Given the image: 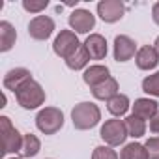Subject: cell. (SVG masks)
I'll return each mask as SVG.
<instances>
[{"label": "cell", "instance_id": "6da1fadb", "mask_svg": "<svg viewBox=\"0 0 159 159\" xmlns=\"http://www.w3.org/2000/svg\"><path fill=\"white\" fill-rule=\"evenodd\" d=\"M71 122L77 131H88L101 122V111L94 101H81L71 109Z\"/></svg>", "mask_w": 159, "mask_h": 159}, {"label": "cell", "instance_id": "7a4b0ae2", "mask_svg": "<svg viewBox=\"0 0 159 159\" xmlns=\"http://www.w3.org/2000/svg\"><path fill=\"white\" fill-rule=\"evenodd\" d=\"M15 99L17 103L26 109V111H34V109H39L43 103H45V90L43 86L32 77L30 81H26L21 88L15 90Z\"/></svg>", "mask_w": 159, "mask_h": 159}, {"label": "cell", "instance_id": "3957f363", "mask_svg": "<svg viewBox=\"0 0 159 159\" xmlns=\"http://www.w3.org/2000/svg\"><path fill=\"white\" fill-rule=\"evenodd\" d=\"M36 127L43 135H54L64 127V112L58 107H43L36 114Z\"/></svg>", "mask_w": 159, "mask_h": 159}, {"label": "cell", "instance_id": "277c9868", "mask_svg": "<svg viewBox=\"0 0 159 159\" xmlns=\"http://www.w3.org/2000/svg\"><path fill=\"white\" fill-rule=\"evenodd\" d=\"M0 135H2V153H19L23 144V135L11 124L8 116H0Z\"/></svg>", "mask_w": 159, "mask_h": 159}, {"label": "cell", "instance_id": "5b68a950", "mask_svg": "<svg viewBox=\"0 0 159 159\" xmlns=\"http://www.w3.org/2000/svg\"><path fill=\"white\" fill-rule=\"evenodd\" d=\"M99 137L103 139V142H105L107 146H112V148H114V146H122L129 135H127V129H125L124 120H120V118H111V120H105V124L101 125Z\"/></svg>", "mask_w": 159, "mask_h": 159}, {"label": "cell", "instance_id": "8992f818", "mask_svg": "<svg viewBox=\"0 0 159 159\" xmlns=\"http://www.w3.org/2000/svg\"><path fill=\"white\" fill-rule=\"evenodd\" d=\"M79 47H81V41H79V38H77V34L73 30H60V34L52 41L54 54L64 58V60H67Z\"/></svg>", "mask_w": 159, "mask_h": 159}, {"label": "cell", "instance_id": "52a82bcc", "mask_svg": "<svg viewBox=\"0 0 159 159\" xmlns=\"http://www.w3.org/2000/svg\"><path fill=\"white\" fill-rule=\"evenodd\" d=\"M56 25L54 19L49 15H36L30 23H28V36L36 41H45L52 36Z\"/></svg>", "mask_w": 159, "mask_h": 159}, {"label": "cell", "instance_id": "ba28073f", "mask_svg": "<svg viewBox=\"0 0 159 159\" xmlns=\"http://www.w3.org/2000/svg\"><path fill=\"white\" fill-rule=\"evenodd\" d=\"M67 23H69V28L75 32V34H88L90 30H94L96 26V15L88 10H73L67 17Z\"/></svg>", "mask_w": 159, "mask_h": 159}, {"label": "cell", "instance_id": "9c48e42d", "mask_svg": "<svg viewBox=\"0 0 159 159\" xmlns=\"http://www.w3.org/2000/svg\"><path fill=\"white\" fill-rule=\"evenodd\" d=\"M98 15L103 23H118L125 15V6L122 0H101L98 4Z\"/></svg>", "mask_w": 159, "mask_h": 159}, {"label": "cell", "instance_id": "30bf717a", "mask_svg": "<svg viewBox=\"0 0 159 159\" xmlns=\"http://www.w3.org/2000/svg\"><path fill=\"white\" fill-rule=\"evenodd\" d=\"M137 43L133 38L125 36V34H120L114 38V45H112V54H114V60L116 62H127L131 58H135L137 54Z\"/></svg>", "mask_w": 159, "mask_h": 159}, {"label": "cell", "instance_id": "8fae6325", "mask_svg": "<svg viewBox=\"0 0 159 159\" xmlns=\"http://www.w3.org/2000/svg\"><path fill=\"white\" fill-rule=\"evenodd\" d=\"M157 112H159V103L155 99H150V98H139L131 105V114L142 118L144 122L146 120H153Z\"/></svg>", "mask_w": 159, "mask_h": 159}, {"label": "cell", "instance_id": "7c38bea8", "mask_svg": "<svg viewBox=\"0 0 159 159\" xmlns=\"http://www.w3.org/2000/svg\"><path fill=\"white\" fill-rule=\"evenodd\" d=\"M135 64L140 71H150V69H155L157 64H159V56L153 49V45H142L139 47L137 54H135Z\"/></svg>", "mask_w": 159, "mask_h": 159}, {"label": "cell", "instance_id": "4fadbf2b", "mask_svg": "<svg viewBox=\"0 0 159 159\" xmlns=\"http://www.w3.org/2000/svg\"><path fill=\"white\" fill-rule=\"evenodd\" d=\"M109 77H111V71H109L107 66H103V64H92V66H88V67L84 69L83 81H84V84H88L90 90H92V88H96L98 84L105 83Z\"/></svg>", "mask_w": 159, "mask_h": 159}, {"label": "cell", "instance_id": "5bb4252c", "mask_svg": "<svg viewBox=\"0 0 159 159\" xmlns=\"http://www.w3.org/2000/svg\"><path fill=\"white\" fill-rule=\"evenodd\" d=\"M32 79V73H30V69H26V67H13V69H10L6 75H4V88L6 90H11L13 94H15V90L17 88H21L26 81H30Z\"/></svg>", "mask_w": 159, "mask_h": 159}, {"label": "cell", "instance_id": "9a60e30c", "mask_svg": "<svg viewBox=\"0 0 159 159\" xmlns=\"http://www.w3.org/2000/svg\"><path fill=\"white\" fill-rule=\"evenodd\" d=\"M90 54V60H103L109 52V47H107V39L101 36V34H90L84 43H83Z\"/></svg>", "mask_w": 159, "mask_h": 159}, {"label": "cell", "instance_id": "2e32d148", "mask_svg": "<svg viewBox=\"0 0 159 159\" xmlns=\"http://www.w3.org/2000/svg\"><path fill=\"white\" fill-rule=\"evenodd\" d=\"M17 41V30L10 21H0V52H8Z\"/></svg>", "mask_w": 159, "mask_h": 159}, {"label": "cell", "instance_id": "e0dca14e", "mask_svg": "<svg viewBox=\"0 0 159 159\" xmlns=\"http://www.w3.org/2000/svg\"><path fill=\"white\" fill-rule=\"evenodd\" d=\"M118 90H120L118 81H116L114 77H109L105 83H101V84H98L96 88H92V96H94L96 99H99V101H109V99H112L116 94H120Z\"/></svg>", "mask_w": 159, "mask_h": 159}, {"label": "cell", "instance_id": "ac0fdd59", "mask_svg": "<svg viewBox=\"0 0 159 159\" xmlns=\"http://www.w3.org/2000/svg\"><path fill=\"white\" fill-rule=\"evenodd\" d=\"M131 109V101L125 94H116L112 99L107 101V111L114 116V118H122L127 114V111Z\"/></svg>", "mask_w": 159, "mask_h": 159}, {"label": "cell", "instance_id": "d6986e66", "mask_svg": "<svg viewBox=\"0 0 159 159\" xmlns=\"http://www.w3.org/2000/svg\"><path fill=\"white\" fill-rule=\"evenodd\" d=\"M88 62H90V54L86 51L84 45L79 47L67 60H66V66L71 69V71H81V69H86L88 67Z\"/></svg>", "mask_w": 159, "mask_h": 159}, {"label": "cell", "instance_id": "ffe728a7", "mask_svg": "<svg viewBox=\"0 0 159 159\" xmlns=\"http://www.w3.org/2000/svg\"><path fill=\"white\" fill-rule=\"evenodd\" d=\"M39 150H41V140H39L36 135H32V133H25V135H23V144H21L19 155H21L23 159L36 157V155L39 153Z\"/></svg>", "mask_w": 159, "mask_h": 159}, {"label": "cell", "instance_id": "44dd1931", "mask_svg": "<svg viewBox=\"0 0 159 159\" xmlns=\"http://www.w3.org/2000/svg\"><path fill=\"white\" fill-rule=\"evenodd\" d=\"M120 159H150V155H148V150L144 144L133 140L129 144H124V148L120 152Z\"/></svg>", "mask_w": 159, "mask_h": 159}, {"label": "cell", "instance_id": "7402d4cb", "mask_svg": "<svg viewBox=\"0 0 159 159\" xmlns=\"http://www.w3.org/2000/svg\"><path fill=\"white\" fill-rule=\"evenodd\" d=\"M124 124H125V129H127V135L133 137V139H140L144 137L146 133V122L135 114H129L124 118Z\"/></svg>", "mask_w": 159, "mask_h": 159}, {"label": "cell", "instance_id": "603a6c76", "mask_svg": "<svg viewBox=\"0 0 159 159\" xmlns=\"http://www.w3.org/2000/svg\"><path fill=\"white\" fill-rule=\"evenodd\" d=\"M142 90L148 96L159 98V71H155V73H152V75L142 79Z\"/></svg>", "mask_w": 159, "mask_h": 159}, {"label": "cell", "instance_id": "cb8c5ba5", "mask_svg": "<svg viewBox=\"0 0 159 159\" xmlns=\"http://www.w3.org/2000/svg\"><path fill=\"white\" fill-rule=\"evenodd\" d=\"M92 159H120V155L116 153V150H114L112 146L101 144V146H96V148H94Z\"/></svg>", "mask_w": 159, "mask_h": 159}, {"label": "cell", "instance_id": "d4e9b609", "mask_svg": "<svg viewBox=\"0 0 159 159\" xmlns=\"http://www.w3.org/2000/svg\"><path fill=\"white\" fill-rule=\"evenodd\" d=\"M49 6V0H23V10L34 15H39Z\"/></svg>", "mask_w": 159, "mask_h": 159}, {"label": "cell", "instance_id": "484cf974", "mask_svg": "<svg viewBox=\"0 0 159 159\" xmlns=\"http://www.w3.org/2000/svg\"><path fill=\"white\" fill-rule=\"evenodd\" d=\"M144 146H146V150H148L150 159H159V135L150 137V139L144 142Z\"/></svg>", "mask_w": 159, "mask_h": 159}, {"label": "cell", "instance_id": "4316f807", "mask_svg": "<svg viewBox=\"0 0 159 159\" xmlns=\"http://www.w3.org/2000/svg\"><path fill=\"white\" fill-rule=\"evenodd\" d=\"M150 131L155 133V135H159V112L155 114L153 120H150Z\"/></svg>", "mask_w": 159, "mask_h": 159}, {"label": "cell", "instance_id": "83f0119b", "mask_svg": "<svg viewBox=\"0 0 159 159\" xmlns=\"http://www.w3.org/2000/svg\"><path fill=\"white\" fill-rule=\"evenodd\" d=\"M152 19H153V23L159 26V0L152 6Z\"/></svg>", "mask_w": 159, "mask_h": 159}, {"label": "cell", "instance_id": "f1b7e54d", "mask_svg": "<svg viewBox=\"0 0 159 159\" xmlns=\"http://www.w3.org/2000/svg\"><path fill=\"white\" fill-rule=\"evenodd\" d=\"M153 49H155V52H157V56H159V36H157L155 41H153Z\"/></svg>", "mask_w": 159, "mask_h": 159}, {"label": "cell", "instance_id": "f546056e", "mask_svg": "<svg viewBox=\"0 0 159 159\" xmlns=\"http://www.w3.org/2000/svg\"><path fill=\"white\" fill-rule=\"evenodd\" d=\"M10 159H23V157H10Z\"/></svg>", "mask_w": 159, "mask_h": 159}]
</instances>
